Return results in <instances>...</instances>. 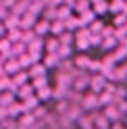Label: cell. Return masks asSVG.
I'll return each instance as SVG.
<instances>
[{"instance_id": "obj_1", "label": "cell", "mask_w": 127, "mask_h": 129, "mask_svg": "<svg viewBox=\"0 0 127 129\" xmlns=\"http://www.w3.org/2000/svg\"><path fill=\"white\" fill-rule=\"evenodd\" d=\"M108 87V81H106V77L104 75H90V90L92 94H102Z\"/></svg>"}, {"instance_id": "obj_2", "label": "cell", "mask_w": 127, "mask_h": 129, "mask_svg": "<svg viewBox=\"0 0 127 129\" xmlns=\"http://www.w3.org/2000/svg\"><path fill=\"white\" fill-rule=\"evenodd\" d=\"M79 106H81V110H96L100 108V102H98V94H85L81 96V102H79Z\"/></svg>"}, {"instance_id": "obj_3", "label": "cell", "mask_w": 127, "mask_h": 129, "mask_svg": "<svg viewBox=\"0 0 127 129\" xmlns=\"http://www.w3.org/2000/svg\"><path fill=\"white\" fill-rule=\"evenodd\" d=\"M88 87H90V77H88V75H77V71H75V73H73V83H71V90L81 94L83 90H88Z\"/></svg>"}, {"instance_id": "obj_4", "label": "cell", "mask_w": 127, "mask_h": 129, "mask_svg": "<svg viewBox=\"0 0 127 129\" xmlns=\"http://www.w3.org/2000/svg\"><path fill=\"white\" fill-rule=\"evenodd\" d=\"M58 46H60L58 38L48 36V38L44 40V54H56V52H58Z\"/></svg>"}, {"instance_id": "obj_5", "label": "cell", "mask_w": 127, "mask_h": 129, "mask_svg": "<svg viewBox=\"0 0 127 129\" xmlns=\"http://www.w3.org/2000/svg\"><path fill=\"white\" fill-rule=\"evenodd\" d=\"M34 34H36L38 38L48 36V34H50V23H48V21H44V19H38V21H36V25H34Z\"/></svg>"}, {"instance_id": "obj_6", "label": "cell", "mask_w": 127, "mask_h": 129, "mask_svg": "<svg viewBox=\"0 0 127 129\" xmlns=\"http://www.w3.org/2000/svg\"><path fill=\"white\" fill-rule=\"evenodd\" d=\"M27 71H17V73H15L13 77H11V81H13V87L15 90H19V87H23V85H27Z\"/></svg>"}, {"instance_id": "obj_7", "label": "cell", "mask_w": 127, "mask_h": 129, "mask_svg": "<svg viewBox=\"0 0 127 129\" xmlns=\"http://www.w3.org/2000/svg\"><path fill=\"white\" fill-rule=\"evenodd\" d=\"M17 123H19V127H21V129H31V127L38 123V121H36V117L31 115V112H23V115L17 119Z\"/></svg>"}, {"instance_id": "obj_8", "label": "cell", "mask_w": 127, "mask_h": 129, "mask_svg": "<svg viewBox=\"0 0 127 129\" xmlns=\"http://www.w3.org/2000/svg\"><path fill=\"white\" fill-rule=\"evenodd\" d=\"M17 102V92L11 90V92H0V106H4V108H9L11 104Z\"/></svg>"}, {"instance_id": "obj_9", "label": "cell", "mask_w": 127, "mask_h": 129, "mask_svg": "<svg viewBox=\"0 0 127 129\" xmlns=\"http://www.w3.org/2000/svg\"><path fill=\"white\" fill-rule=\"evenodd\" d=\"M27 11H29V0H17V4L11 9V15H15V17L21 19Z\"/></svg>"}, {"instance_id": "obj_10", "label": "cell", "mask_w": 127, "mask_h": 129, "mask_svg": "<svg viewBox=\"0 0 127 129\" xmlns=\"http://www.w3.org/2000/svg\"><path fill=\"white\" fill-rule=\"evenodd\" d=\"M36 21H38V17H36V15L25 13V15L21 17V25H19V29H23V31H29V29H34Z\"/></svg>"}, {"instance_id": "obj_11", "label": "cell", "mask_w": 127, "mask_h": 129, "mask_svg": "<svg viewBox=\"0 0 127 129\" xmlns=\"http://www.w3.org/2000/svg\"><path fill=\"white\" fill-rule=\"evenodd\" d=\"M46 73H48V69H46L42 62L31 64V67H29V71H27V75H29L31 79H36V77H46Z\"/></svg>"}, {"instance_id": "obj_12", "label": "cell", "mask_w": 127, "mask_h": 129, "mask_svg": "<svg viewBox=\"0 0 127 129\" xmlns=\"http://www.w3.org/2000/svg\"><path fill=\"white\" fill-rule=\"evenodd\" d=\"M2 67H4V73L9 75V77H13L17 71H21V67H19V62H17V58H15V56H9V60H6Z\"/></svg>"}, {"instance_id": "obj_13", "label": "cell", "mask_w": 127, "mask_h": 129, "mask_svg": "<svg viewBox=\"0 0 127 129\" xmlns=\"http://www.w3.org/2000/svg\"><path fill=\"white\" fill-rule=\"evenodd\" d=\"M108 121H113V123H117V121H121V112H119V108L115 106V104H108V106H104V112H102Z\"/></svg>"}, {"instance_id": "obj_14", "label": "cell", "mask_w": 127, "mask_h": 129, "mask_svg": "<svg viewBox=\"0 0 127 129\" xmlns=\"http://www.w3.org/2000/svg\"><path fill=\"white\" fill-rule=\"evenodd\" d=\"M42 64H44L46 69H54V67L58 69L60 58H58V54H44V56H42Z\"/></svg>"}, {"instance_id": "obj_15", "label": "cell", "mask_w": 127, "mask_h": 129, "mask_svg": "<svg viewBox=\"0 0 127 129\" xmlns=\"http://www.w3.org/2000/svg\"><path fill=\"white\" fill-rule=\"evenodd\" d=\"M36 94V90H34V85L31 83H27V85H23V87H19L17 90V98L23 102V100H27V98H31V96Z\"/></svg>"}, {"instance_id": "obj_16", "label": "cell", "mask_w": 127, "mask_h": 129, "mask_svg": "<svg viewBox=\"0 0 127 129\" xmlns=\"http://www.w3.org/2000/svg\"><path fill=\"white\" fill-rule=\"evenodd\" d=\"M65 31H67V29H65V23H62V21H58V19H56V21H52V23H50V36L60 38L62 34H65Z\"/></svg>"}, {"instance_id": "obj_17", "label": "cell", "mask_w": 127, "mask_h": 129, "mask_svg": "<svg viewBox=\"0 0 127 129\" xmlns=\"http://www.w3.org/2000/svg\"><path fill=\"white\" fill-rule=\"evenodd\" d=\"M2 23H4L6 31H11V29H17V27L21 25V19H19V17H15V15H11V11H9V17H6Z\"/></svg>"}, {"instance_id": "obj_18", "label": "cell", "mask_w": 127, "mask_h": 129, "mask_svg": "<svg viewBox=\"0 0 127 129\" xmlns=\"http://www.w3.org/2000/svg\"><path fill=\"white\" fill-rule=\"evenodd\" d=\"M21 104H23V110H25V112H34V110H36V108L40 106V100L36 98V94H34V96H31V98L23 100Z\"/></svg>"}, {"instance_id": "obj_19", "label": "cell", "mask_w": 127, "mask_h": 129, "mask_svg": "<svg viewBox=\"0 0 127 129\" xmlns=\"http://www.w3.org/2000/svg\"><path fill=\"white\" fill-rule=\"evenodd\" d=\"M77 19H79V25H81V27H85L88 23L92 25V23L96 21V15H94V11H85V13H81V15H79Z\"/></svg>"}, {"instance_id": "obj_20", "label": "cell", "mask_w": 127, "mask_h": 129, "mask_svg": "<svg viewBox=\"0 0 127 129\" xmlns=\"http://www.w3.org/2000/svg\"><path fill=\"white\" fill-rule=\"evenodd\" d=\"M36 98H38L40 102L50 100V98H52V87H50V85H46V87H42V90H36Z\"/></svg>"}, {"instance_id": "obj_21", "label": "cell", "mask_w": 127, "mask_h": 129, "mask_svg": "<svg viewBox=\"0 0 127 129\" xmlns=\"http://www.w3.org/2000/svg\"><path fill=\"white\" fill-rule=\"evenodd\" d=\"M6 40H9L11 44L15 42H23V29H11V31H6Z\"/></svg>"}, {"instance_id": "obj_22", "label": "cell", "mask_w": 127, "mask_h": 129, "mask_svg": "<svg viewBox=\"0 0 127 129\" xmlns=\"http://www.w3.org/2000/svg\"><path fill=\"white\" fill-rule=\"evenodd\" d=\"M25 52H27V44L25 42H15L13 48H11V56H15V58L21 56V54H25Z\"/></svg>"}, {"instance_id": "obj_23", "label": "cell", "mask_w": 127, "mask_h": 129, "mask_svg": "<svg viewBox=\"0 0 127 129\" xmlns=\"http://www.w3.org/2000/svg\"><path fill=\"white\" fill-rule=\"evenodd\" d=\"M71 6H67V4H60L58 9H56V15H58V21H67L69 17H73V15H71Z\"/></svg>"}, {"instance_id": "obj_24", "label": "cell", "mask_w": 127, "mask_h": 129, "mask_svg": "<svg viewBox=\"0 0 127 129\" xmlns=\"http://www.w3.org/2000/svg\"><path fill=\"white\" fill-rule=\"evenodd\" d=\"M17 62H19V67H21V69H29L31 64H36V60L31 58L27 52H25V54H21V56H17Z\"/></svg>"}, {"instance_id": "obj_25", "label": "cell", "mask_w": 127, "mask_h": 129, "mask_svg": "<svg viewBox=\"0 0 127 129\" xmlns=\"http://www.w3.org/2000/svg\"><path fill=\"white\" fill-rule=\"evenodd\" d=\"M73 9L77 11V15H81V13H85V11H92V4H90V0H77Z\"/></svg>"}, {"instance_id": "obj_26", "label": "cell", "mask_w": 127, "mask_h": 129, "mask_svg": "<svg viewBox=\"0 0 127 129\" xmlns=\"http://www.w3.org/2000/svg\"><path fill=\"white\" fill-rule=\"evenodd\" d=\"M11 48L13 44L6 38H0V56H11Z\"/></svg>"}, {"instance_id": "obj_27", "label": "cell", "mask_w": 127, "mask_h": 129, "mask_svg": "<svg viewBox=\"0 0 127 129\" xmlns=\"http://www.w3.org/2000/svg\"><path fill=\"white\" fill-rule=\"evenodd\" d=\"M11 90H15V87H13V81H11V77H9V75L0 77V92H11ZM15 92H17V90H15Z\"/></svg>"}, {"instance_id": "obj_28", "label": "cell", "mask_w": 127, "mask_h": 129, "mask_svg": "<svg viewBox=\"0 0 127 129\" xmlns=\"http://www.w3.org/2000/svg\"><path fill=\"white\" fill-rule=\"evenodd\" d=\"M62 23H65V29H67V31H73V29L77 31L79 27H81V25H79V19H77V17H69L67 21H62Z\"/></svg>"}, {"instance_id": "obj_29", "label": "cell", "mask_w": 127, "mask_h": 129, "mask_svg": "<svg viewBox=\"0 0 127 129\" xmlns=\"http://www.w3.org/2000/svg\"><path fill=\"white\" fill-rule=\"evenodd\" d=\"M90 60H92L90 56H85V54H79L77 58H75V62H73V64H75V67H79V69H88Z\"/></svg>"}, {"instance_id": "obj_30", "label": "cell", "mask_w": 127, "mask_h": 129, "mask_svg": "<svg viewBox=\"0 0 127 129\" xmlns=\"http://www.w3.org/2000/svg\"><path fill=\"white\" fill-rule=\"evenodd\" d=\"M31 85H34V90H42V87L48 85V77H36V79H31Z\"/></svg>"}, {"instance_id": "obj_31", "label": "cell", "mask_w": 127, "mask_h": 129, "mask_svg": "<svg viewBox=\"0 0 127 129\" xmlns=\"http://www.w3.org/2000/svg\"><path fill=\"white\" fill-rule=\"evenodd\" d=\"M102 48H106V50H110V48H117L119 46V42L115 40V36H110V38H104L102 40V44H100Z\"/></svg>"}, {"instance_id": "obj_32", "label": "cell", "mask_w": 127, "mask_h": 129, "mask_svg": "<svg viewBox=\"0 0 127 129\" xmlns=\"http://www.w3.org/2000/svg\"><path fill=\"white\" fill-rule=\"evenodd\" d=\"M2 129H21L19 127V123H17V119H6V121H2Z\"/></svg>"}, {"instance_id": "obj_33", "label": "cell", "mask_w": 127, "mask_h": 129, "mask_svg": "<svg viewBox=\"0 0 127 129\" xmlns=\"http://www.w3.org/2000/svg\"><path fill=\"white\" fill-rule=\"evenodd\" d=\"M106 9H108V4L104 2V0H102V2H98V4H94V15H104L106 13Z\"/></svg>"}, {"instance_id": "obj_34", "label": "cell", "mask_w": 127, "mask_h": 129, "mask_svg": "<svg viewBox=\"0 0 127 129\" xmlns=\"http://www.w3.org/2000/svg\"><path fill=\"white\" fill-rule=\"evenodd\" d=\"M75 48L79 52H85L90 48V42H88V40H75Z\"/></svg>"}, {"instance_id": "obj_35", "label": "cell", "mask_w": 127, "mask_h": 129, "mask_svg": "<svg viewBox=\"0 0 127 129\" xmlns=\"http://www.w3.org/2000/svg\"><path fill=\"white\" fill-rule=\"evenodd\" d=\"M123 4H125V0H113V2L108 4V9L113 11V13H119V11L123 9Z\"/></svg>"}, {"instance_id": "obj_36", "label": "cell", "mask_w": 127, "mask_h": 129, "mask_svg": "<svg viewBox=\"0 0 127 129\" xmlns=\"http://www.w3.org/2000/svg\"><path fill=\"white\" fill-rule=\"evenodd\" d=\"M31 115L36 117V121H40V119H44L46 115H48V112H46V108H44V106H38V108H36L34 112H31Z\"/></svg>"}, {"instance_id": "obj_37", "label": "cell", "mask_w": 127, "mask_h": 129, "mask_svg": "<svg viewBox=\"0 0 127 129\" xmlns=\"http://www.w3.org/2000/svg\"><path fill=\"white\" fill-rule=\"evenodd\" d=\"M102 27H104V23H102V21H94L92 25H90V34H92V31H98V34H102Z\"/></svg>"}, {"instance_id": "obj_38", "label": "cell", "mask_w": 127, "mask_h": 129, "mask_svg": "<svg viewBox=\"0 0 127 129\" xmlns=\"http://www.w3.org/2000/svg\"><path fill=\"white\" fill-rule=\"evenodd\" d=\"M6 17H9V9H4V6L0 4V21H4Z\"/></svg>"}, {"instance_id": "obj_39", "label": "cell", "mask_w": 127, "mask_h": 129, "mask_svg": "<svg viewBox=\"0 0 127 129\" xmlns=\"http://www.w3.org/2000/svg\"><path fill=\"white\" fill-rule=\"evenodd\" d=\"M4 34H6V27H4V23H2V21H0V38H2Z\"/></svg>"}, {"instance_id": "obj_40", "label": "cell", "mask_w": 127, "mask_h": 129, "mask_svg": "<svg viewBox=\"0 0 127 129\" xmlns=\"http://www.w3.org/2000/svg\"><path fill=\"white\" fill-rule=\"evenodd\" d=\"M6 73H4V67H2V64H0V77H4Z\"/></svg>"}, {"instance_id": "obj_41", "label": "cell", "mask_w": 127, "mask_h": 129, "mask_svg": "<svg viewBox=\"0 0 127 129\" xmlns=\"http://www.w3.org/2000/svg\"><path fill=\"white\" fill-rule=\"evenodd\" d=\"M123 29H125V31H127V23H125V25H123Z\"/></svg>"}, {"instance_id": "obj_42", "label": "cell", "mask_w": 127, "mask_h": 129, "mask_svg": "<svg viewBox=\"0 0 127 129\" xmlns=\"http://www.w3.org/2000/svg\"><path fill=\"white\" fill-rule=\"evenodd\" d=\"M0 129H2V125H0Z\"/></svg>"}, {"instance_id": "obj_43", "label": "cell", "mask_w": 127, "mask_h": 129, "mask_svg": "<svg viewBox=\"0 0 127 129\" xmlns=\"http://www.w3.org/2000/svg\"><path fill=\"white\" fill-rule=\"evenodd\" d=\"M75 2H77V0H75Z\"/></svg>"}]
</instances>
